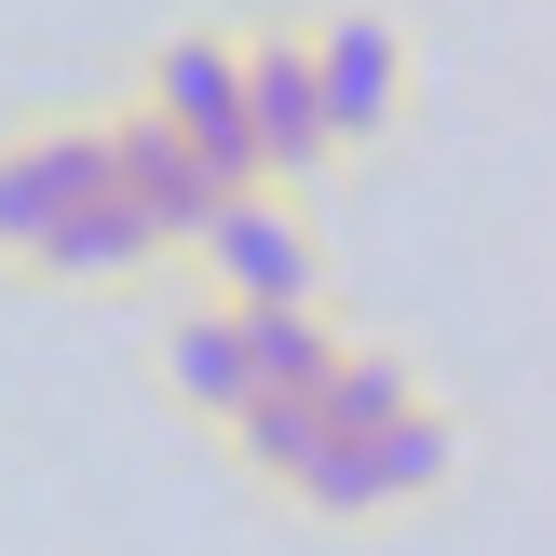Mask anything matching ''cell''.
Listing matches in <instances>:
<instances>
[{"label":"cell","mask_w":556,"mask_h":556,"mask_svg":"<svg viewBox=\"0 0 556 556\" xmlns=\"http://www.w3.org/2000/svg\"><path fill=\"white\" fill-rule=\"evenodd\" d=\"M462 476V421L448 407H394L380 434H340V448H313L286 476V503L299 516H340V530H380V516H407V503H434V489Z\"/></svg>","instance_id":"obj_1"},{"label":"cell","mask_w":556,"mask_h":556,"mask_svg":"<svg viewBox=\"0 0 556 556\" xmlns=\"http://www.w3.org/2000/svg\"><path fill=\"white\" fill-rule=\"evenodd\" d=\"M123 109H150L217 190H258V163H244V27H163V41L136 54Z\"/></svg>","instance_id":"obj_2"},{"label":"cell","mask_w":556,"mask_h":556,"mask_svg":"<svg viewBox=\"0 0 556 556\" xmlns=\"http://www.w3.org/2000/svg\"><path fill=\"white\" fill-rule=\"evenodd\" d=\"M299 41H313V109H326V150H340V163L394 150V123H407V81H421L407 27L380 14V0H340V14H313Z\"/></svg>","instance_id":"obj_3"},{"label":"cell","mask_w":556,"mask_h":556,"mask_svg":"<svg viewBox=\"0 0 556 556\" xmlns=\"http://www.w3.org/2000/svg\"><path fill=\"white\" fill-rule=\"evenodd\" d=\"M190 258H204V299H231V313H313L326 299V231L286 190H231L190 231Z\"/></svg>","instance_id":"obj_4"},{"label":"cell","mask_w":556,"mask_h":556,"mask_svg":"<svg viewBox=\"0 0 556 556\" xmlns=\"http://www.w3.org/2000/svg\"><path fill=\"white\" fill-rule=\"evenodd\" d=\"M109 190V123L96 109H27V123H0V271L41 258V231L68 204H96Z\"/></svg>","instance_id":"obj_5"},{"label":"cell","mask_w":556,"mask_h":556,"mask_svg":"<svg viewBox=\"0 0 556 556\" xmlns=\"http://www.w3.org/2000/svg\"><path fill=\"white\" fill-rule=\"evenodd\" d=\"M244 163H258V190H313L340 177V150H326V109H313V41L299 27H244Z\"/></svg>","instance_id":"obj_6"},{"label":"cell","mask_w":556,"mask_h":556,"mask_svg":"<svg viewBox=\"0 0 556 556\" xmlns=\"http://www.w3.org/2000/svg\"><path fill=\"white\" fill-rule=\"evenodd\" d=\"M96 123H109V190H123V217L163 244V258H190V231H204V217L231 204V190H217L204 163H190L177 136L150 123V109H96Z\"/></svg>","instance_id":"obj_7"},{"label":"cell","mask_w":556,"mask_h":556,"mask_svg":"<svg viewBox=\"0 0 556 556\" xmlns=\"http://www.w3.org/2000/svg\"><path fill=\"white\" fill-rule=\"evenodd\" d=\"M163 394H177L204 434L231 421L244 394H258V380H244V313H231V299H190V313L163 326Z\"/></svg>","instance_id":"obj_8"},{"label":"cell","mask_w":556,"mask_h":556,"mask_svg":"<svg viewBox=\"0 0 556 556\" xmlns=\"http://www.w3.org/2000/svg\"><path fill=\"white\" fill-rule=\"evenodd\" d=\"M150 258H163V244L123 217V190H96V204H68V217L41 231L27 271H54V286H123V271H150Z\"/></svg>","instance_id":"obj_9"},{"label":"cell","mask_w":556,"mask_h":556,"mask_svg":"<svg viewBox=\"0 0 556 556\" xmlns=\"http://www.w3.org/2000/svg\"><path fill=\"white\" fill-rule=\"evenodd\" d=\"M340 340L353 326L326 313V299L313 313H244V380H258V394H313V380L340 367Z\"/></svg>","instance_id":"obj_10"}]
</instances>
